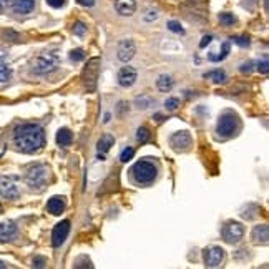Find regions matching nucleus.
Returning <instances> with one entry per match:
<instances>
[{"label": "nucleus", "mask_w": 269, "mask_h": 269, "mask_svg": "<svg viewBox=\"0 0 269 269\" xmlns=\"http://www.w3.org/2000/svg\"><path fill=\"white\" fill-rule=\"evenodd\" d=\"M152 105H155V100H153L152 97H148V95L138 97L135 100V107L138 108V110H146V108H150Z\"/></svg>", "instance_id": "obj_24"}, {"label": "nucleus", "mask_w": 269, "mask_h": 269, "mask_svg": "<svg viewBox=\"0 0 269 269\" xmlns=\"http://www.w3.org/2000/svg\"><path fill=\"white\" fill-rule=\"evenodd\" d=\"M47 211L54 216H60L65 211V201L60 196L50 198L49 203H47Z\"/></svg>", "instance_id": "obj_17"}, {"label": "nucleus", "mask_w": 269, "mask_h": 269, "mask_svg": "<svg viewBox=\"0 0 269 269\" xmlns=\"http://www.w3.org/2000/svg\"><path fill=\"white\" fill-rule=\"evenodd\" d=\"M13 145L22 153H35L44 148L45 131L37 123L18 125L13 131Z\"/></svg>", "instance_id": "obj_1"}, {"label": "nucleus", "mask_w": 269, "mask_h": 269, "mask_svg": "<svg viewBox=\"0 0 269 269\" xmlns=\"http://www.w3.org/2000/svg\"><path fill=\"white\" fill-rule=\"evenodd\" d=\"M47 179H49V166L47 164H35L28 169L25 181L32 190H42L47 185Z\"/></svg>", "instance_id": "obj_5"}, {"label": "nucleus", "mask_w": 269, "mask_h": 269, "mask_svg": "<svg viewBox=\"0 0 269 269\" xmlns=\"http://www.w3.org/2000/svg\"><path fill=\"white\" fill-rule=\"evenodd\" d=\"M231 40L234 42L236 45L239 47H248L251 44V40H249V37H244V35H239V37H231Z\"/></svg>", "instance_id": "obj_29"}, {"label": "nucleus", "mask_w": 269, "mask_h": 269, "mask_svg": "<svg viewBox=\"0 0 269 269\" xmlns=\"http://www.w3.org/2000/svg\"><path fill=\"white\" fill-rule=\"evenodd\" d=\"M136 140H138L140 143H146V141L150 140V130L146 128V126H140V128L136 130Z\"/></svg>", "instance_id": "obj_26"}, {"label": "nucleus", "mask_w": 269, "mask_h": 269, "mask_svg": "<svg viewBox=\"0 0 269 269\" xmlns=\"http://www.w3.org/2000/svg\"><path fill=\"white\" fill-rule=\"evenodd\" d=\"M253 241L256 244H268L269 241V228L268 224H259L253 229Z\"/></svg>", "instance_id": "obj_16"}, {"label": "nucleus", "mask_w": 269, "mask_h": 269, "mask_svg": "<svg viewBox=\"0 0 269 269\" xmlns=\"http://www.w3.org/2000/svg\"><path fill=\"white\" fill-rule=\"evenodd\" d=\"M80 5L83 7H93V3H95V0H77Z\"/></svg>", "instance_id": "obj_39"}, {"label": "nucleus", "mask_w": 269, "mask_h": 269, "mask_svg": "<svg viewBox=\"0 0 269 269\" xmlns=\"http://www.w3.org/2000/svg\"><path fill=\"white\" fill-rule=\"evenodd\" d=\"M169 143H171L174 152H178V153L188 152V150H190V146H191V135L188 133L186 130L176 131V133L171 135V138H169Z\"/></svg>", "instance_id": "obj_9"}, {"label": "nucleus", "mask_w": 269, "mask_h": 269, "mask_svg": "<svg viewBox=\"0 0 269 269\" xmlns=\"http://www.w3.org/2000/svg\"><path fill=\"white\" fill-rule=\"evenodd\" d=\"M115 10L123 17L133 15L136 10V2L135 0H115Z\"/></svg>", "instance_id": "obj_14"}, {"label": "nucleus", "mask_w": 269, "mask_h": 269, "mask_svg": "<svg viewBox=\"0 0 269 269\" xmlns=\"http://www.w3.org/2000/svg\"><path fill=\"white\" fill-rule=\"evenodd\" d=\"M203 259H205L206 268H219L224 261V251L219 246H210L203 251Z\"/></svg>", "instance_id": "obj_8"}, {"label": "nucleus", "mask_w": 269, "mask_h": 269, "mask_svg": "<svg viewBox=\"0 0 269 269\" xmlns=\"http://www.w3.org/2000/svg\"><path fill=\"white\" fill-rule=\"evenodd\" d=\"M68 233H70V221H62L58 223L52 231V244L56 248V246H62L65 243V239L68 238Z\"/></svg>", "instance_id": "obj_10"}, {"label": "nucleus", "mask_w": 269, "mask_h": 269, "mask_svg": "<svg viewBox=\"0 0 269 269\" xmlns=\"http://www.w3.org/2000/svg\"><path fill=\"white\" fill-rule=\"evenodd\" d=\"M258 70L261 72L263 75H268V72H269V67H268V60L264 58L263 62H259V65H258Z\"/></svg>", "instance_id": "obj_37"}, {"label": "nucleus", "mask_w": 269, "mask_h": 269, "mask_svg": "<svg viewBox=\"0 0 269 269\" xmlns=\"http://www.w3.org/2000/svg\"><path fill=\"white\" fill-rule=\"evenodd\" d=\"M168 30L174 32V34H185V30H183V27L179 25L176 20H169L168 22Z\"/></svg>", "instance_id": "obj_30"}, {"label": "nucleus", "mask_w": 269, "mask_h": 269, "mask_svg": "<svg viewBox=\"0 0 269 269\" xmlns=\"http://www.w3.org/2000/svg\"><path fill=\"white\" fill-rule=\"evenodd\" d=\"M131 176L138 185H150L158 176V164L153 160H140L131 168Z\"/></svg>", "instance_id": "obj_2"}, {"label": "nucleus", "mask_w": 269, "mask_h": 269, "mask_svg": "<svg viewBox=\"0 0 269 269\" xmlns=\"http://www.w3.org/2000/svg\"><path fill=\"white\" fill-rule=\"evenodd\" d=\"M178 105H179V100H178V98H169V100L164 102V107H166V110H168V111H174V110L178 108Z\"/></svg>", "instance_id": "obj_31"}, {"label": "nucleus", "mask_w": 269, "mask_h": 269, "mask_svg": "<svg viewBox=\"0 0 269 269\" xmlns=\"http://www.w3.org/2000/svg\"><path fill=\"white\" fill-rule=\"evenodd\" d=\"M221 236L228 244H236L243 239L244 236V226L238 221H228L223 228H221Z\"/></svg>", "instance_id": "obj_6"}, {"label": "nucleus", "mask_w": 269, "mask_h": 269, "mask_svg": "<svg viewBox=\"0 0 269 269\" xmlns=\"http://www.w3.org/2000/svg\"><path fill=\"white\" fill-rule=\"evenodd\" d=\"M56 68H58V56L55 54H52V52H44V54H40L35 58L34 67H32L34 73H37V75L52 73Z\"/></svg>", "instance_id": "obj_4"}, {"label": "nucleus", "mask_w": 269, "mask_h": 269, "mask_svg": "<svg viewBox=\"0 0 269 269\" xmlns=\"http://www.w3.org/2000/svg\"><path fill=\"white\" fill-rule=\"evenodd\" d=\"M205 78H210L213 83L219 85V83H224V82H226V73H224V70L216 68V70H211V72L205 73Z\"/></svg>", "instance_id": "obj_21"}, {"label": "nucleus", "mask_w": 269, "mask_h": 269, "mask_svg": "<svg viewBox=\"0 0 269 269\" xmlns=\"http://www.w3.org/2000/svg\"><path fill=\"white\" fill-rule=\"evenodd\" d=\"M45 264H47V259L42 256H35L34 261H32V266L34 268H45Z\"/></svg>", "instance_id": "obj_34"}, {"label": "nucleus", "mask_w": 269, "mask_h": 269, "mask_svg": "<svg viewBox=\"0 0 269 269\" xmlns=\"http://www.w3.org/2000/svg\"><path fill=\"white\" fill-rule=\"evenodd\" d=\"M229 50H231V45L229 42H224L223 45H221V52L218 55H210L208 56V60H211V62H221V60H224L226 56L229 55Z\"/></svg>", "instance_id": "obj_23"}, {"label": "nucleus", "mask_w": 269, "mask_h": 269, "mask_svg": "<svg viewBox=\"0 0 269 269\" xmlns=\"http://www.w3.org/2000/svg\"><path fill=\"white\" fill-rule=\"evenodd\" d=\"M143 18L146 22H153V20H157V18H158V13H157V10H148L143 15Z\"/></svg>", "instance_id": "obj_35"}, {"label": "nucleus", "mask_w": 269, "mask_h": 269, "mask_svg": "<svg viewBox=\"0 0 269 269\" xmlns=\"http://www.w3.org/2000/svg\"><path fill=\"white\" fill-rule=\"evenodd\" d=\"M0 268H5V263H2V261H0Z\"/></svg>", "instance_id": "obj_41"}, {"label": "nucleus", "mask_w": 269, "mask_h": 269, "mask_svg": "<svg viewBox=\"0 0 269 269\" xmlns=\"http://www.w3.org/2000/svg\"><path fill=\"white\" fill-rule=\"evenodd\" d=\"M219 22H221V25H224V27H231V25H234L236 18H234L233 13H229V12H223V13H219Z\"/></svg>", "instance_id": "obj_25"}, {"label": "nucleus", "mask_w": 269, "mask_h": 269, "mask_svg": "<svg viewBox=\"0 0 269 269\" xmlns=\"http://www.w3.org/2000/svg\"><path fill=\"white\" fill-rule=\"evenodd\" d=\"M55 140H56V145L58 146H70L72 145V141H73V135H72V131H70L68 128H60L58 131H56V136H55Z\"/></svg>", "instance_id": "obj_18"}, {"label": "nucleus", "mask_w": 269, "mask_h": 269, "mask_svg": "<svg viewBox=\"0 0 269 269\" xmlns=\"http://www.w3.org/2000/svg\"><path fill=\"white\" fill-rule=\"evenodd\" d=\"M253 68H254V62L253 60H249V62H244L239 70H241V73H251Z\"/></svg>", "instance_id": "obj_33"}, {"label": "nucleus", "mask_w": 269, "mask_h": 269, "mask_svg": "<svg viewBox=\"0 0 269 269\" xmlns=\"http://www.w3.org/2000/svg\"><path fill=\"white\" fill-rule=\"evenodd\" d=\"M135 52H136V47L133 40L131 39L121 40L120 45H118V58H120L121 62H130L135 56Z\"/></svg>", "instance_id": "obj_11"}, {"label": "nucleus", "mask_w": 269, "mask_h": 269, "mask_svg": "<svg viewBox=\"0 0 269 269\" xmlns=\"http://www.w3.org/2000/svg\"><path fill=\"white\" fill-rule=\"evenodd\" d=\"M239 130H241V121H239V118L234 111H224L219 116L218 126H216V131H218L219 136L233 138V136L239 133Z\"/></svg>", "instance_id": "obj_3"}, {"label": "nucleus", "mask_w": 269, "mask_h": 269, "mask_svg": "<svg viewBox=\"0 0 269 269\" xmlns=\"http://www.w3.org/2000/svg\"><path fill=\"white\" fill-rule=\"evenodd\" d=\"M133 155H135V148H131V146H128V148H125L123 152H121V155H120V161H123V163L130 161V160L133 158Z\"/></svg>", "instance_id": "obj_27"}, {"label": "nucleus", "mask_w": 269, "mask_h": 269, "mask_svg": "<svg viewBox=\"0 0 269 269\" xmlns=\"http://www.w3.org/2000/svg\"><path fill=\"white\" fill-rule=\"evenodd\" d=\"M18 229L13 221H7V223H0V243H8L17 236Z\"/></svg>", "instance_id": "obj_13"}, {"label": "nucleus", "mask_w": 269, "mask_h": 269, "mask_svg": "<svg viewBox=\"0 0 269 269\" xmlns=\"http://www.w3.org/2000/svg\"><path fill=\"white\" fill-rule=\"evenodd\" d=\"M136 78H138V73H136V70L133 67H130V65H126V67H123L118 72V83L125 88L135 85Z\"/></svg>", "instance_id": "obj_12"}, {"label": "nucleus", "mask_w": 269, "mask_h": 269, "mask_svg": "<svg viewBox=\"0 0 269 269\" xmlns=\"http://www.w3.org/2000/svg\"><path fill=\"white\" fill-rule=\"evenodd\" d=\"M20 191L15 183V176H0V196L5 200H17Z\"/></svg>", "instance_id": "obj_7"}, {"label": "nucleus", "mask_w": 269, "mask_h": 269, "mask_svg": "<svg viewBox=\"0 0 269 269\" xmlns=\"http://www.w3.org/2000/svg\"><path fill=\"white\" fill-rule=\"evenodd\" d=\"M83 58H85V52L82 49L70 52V60H72V62H82Z\"/></svg>", "instance_id": "obj_28"}, {"label": "nucleus", "mask_w": 269, "mask_h": 269, "mask_svg": "<svg viewBox=\"0 0 269 269\" xmlns=\"http://www.w3.org/2000/svg\"><path fill=\"white\" fill-rule=\"evenodd\" d=\"M173 85H174V82H173V78L169 77V75H161V77L157 80V88L161 93L169 92V90L173 88Z\"/></svg>", "instance_id": "obj_20"}, {"label": "nucleus", "mask_w": 269, "mask_h": 269, "mask_svg": "<svg viewBox=\"0 0 269 269\" xmlns=\"http://www.w3.org/2000/svg\"><path fill=\"white\" fill-rule=\"evenodd\" d=\"M5 3H7V0H0V13L3 12V8H5Z\"/></svg>", "instance_id": "obj_40"}, {"label": "nucleus", "mask_w": 269, "mask_h": 269, "mask_svg": "<svg viewBox=\"0 0 269 269\" xmlns=\"http://www.w3.org/2000/svg\"><path fill=\"white\" fill-rule=\"evenodd\" d=\"M65 2H67V0H47V3H49L50 7H54V8L63 7V5H65Z\"/></svg>", "instance_id": "obj_36"}, {"label": "nucleus", "mask_w": 269, "mask_h": 269, "mask_svg": "<svg viewBox=\"0 0 269 269\" xmlns=\"http://www.w3.org/2000/svg\"><path fill=\"white\" fill-rule=\"evenodd\" d=\"M12 8H13V12H15V13L27 15V13L34 12L35 0H12Z\"/></svg>", "instance_id": "obj_15"}, {"label": "nucleus", "mask_w": 269, "mask_h": 269, "mask_svg": "<svg viewBox=\"0 0 269 269\" xmlns=\"http://www.w3.org/2000/svg\"><path fill=\"white\" fill-rule=\"evenodd\" d=\"M115 145V138H113L111 135H103L100 140H98V145H97V148H98V153L100 155H105L110 152V148Z\"/></svg>", "instance_id": "obj_19"}, {"label": "nucleus", "mask_w": 269, "mask_h": 269, "mask_svg": "<svg viewBox=\"0 0 269 269\" xmlns=\"http://www.w3.org/2000/svg\"><path fill=\"white\" fill-rule=\"evenodd\" d=\"M211 40H213V37H211V35H205V37H203V40L200 42V47H201V49H205L208 44H211Z\"/></svg>", "instance_id": "obj_38"}, {"label": "nucleus", "mask_w": 269, "mask_h": 269, "mask_svg": "<svg viewBox=\"0 0 269 269\" xmlns=\"http://www.w3.org/2000/svg\"><path fill=\"white\" fill-rule=\"evenodd\" d=\"M12 77V70L7 65V62L3 60V56H0V83H5L8 82Z\"/></svg>", "instance_id": "obj_22"}, {"label": "nucleus", "mask_w": 269, "mask_h": 269, "mask_svg": "<svg viewBox=\"0 0 269 269\" xmlns=\"http://www.w3.org/2000/svg\"><path fill=\"white\" fill-rule=\"evenodd\" d=\"M73 32H75V35H80V37H83L85 35V32H87V25L82 22H78V23H75V27H73Z\"/></svg>", "instance_id": "obj_32"}]
</instances>
